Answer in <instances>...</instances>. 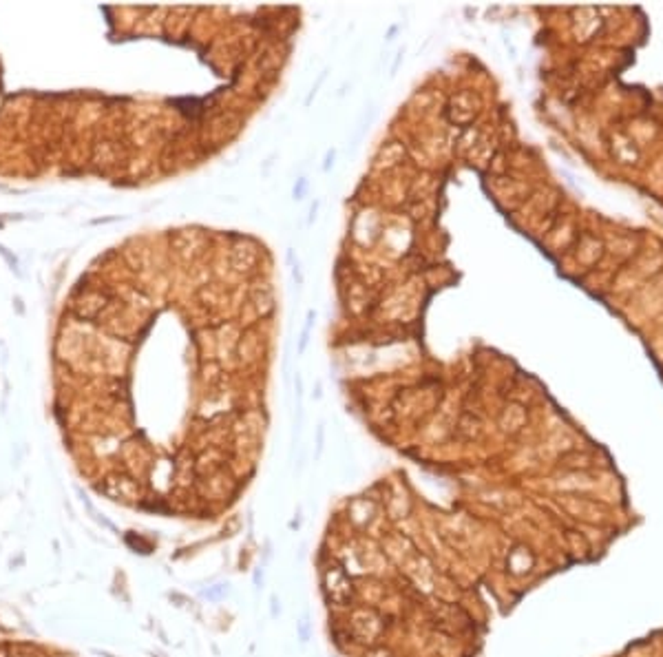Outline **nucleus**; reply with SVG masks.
Returning a JSON list of instances; mask_svg holds the SVG:
<instances>
[{"label": "nucleus", "mask_w": 663, "mask_h": 657, "mask_svg": "<svg viewBox=\"0 0 663 657\" xmlns=\"http://www.w3.org/2000/svg\"><path fill=\"white\" fill-rule=\"evenodd\" d=\"M7 657H47V653L34 645H13L7 649Z\"/></svg>", "instance_id": "obj_1"}, {"label": "nucleus", "mask_w": 663, "mask_h": 657, "mask_svg": "<svg viewBox=\"0 0 663 657\" xmlns=\"http://www.w3.org/2000/svg\"><path fill=\"white\" fill-rule=\"evenodd\" d=\"M0 657H7V649H0Z\"/></svg>", "instance_id": "obj_2"}]
</instances>
